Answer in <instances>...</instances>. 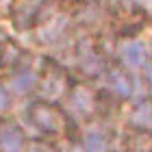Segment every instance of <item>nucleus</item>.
I'll return each mask as SVG.
<instances>
[{"instance_id":"1","label":"nucleus","mask_w":152,"mask_h":152,"mask_svg":"<svg viewBox=\"0 0 152 152\" xmlns=\"http://www.w3.org/2000/svg\"><path fill=\"white\" fill-rule=\"evenodd\" d=\"M24 135L15 124H4L0 128V150L2 152H22Z\"/></svg>"},{"instance_id":"2","label":"nucleus","mask_w":152,"mask_h":152,"mask_svg":"<svg viewBox=\"0 0 152 152\" xmlns=\"http://www.w3.org/2000/svg\"><path fill=\"white\" fill-rule=\"evenodd\" d=\"M122 59L130 67H141L148 59V52L143 48V44H139V41H128V44L122 46Z\"/></svg>"},{"instance_id":"3","label":"nucleus","mask_w":152,"mask_h":152,"mask_svg":"<svg viewBox=\"0 0 152 152\" xmlns=\"http://www.w3.org/2000/svg\"><path fill=\"white\" fill-rule=\"evenodd\" d=\"M31 117H33V122L44 130H57L59 128V117L50 107H35L31 111Z\"/></svg>"},{"instance_id":"4","label":"nucleus","mask_w":152,"mask_h":152,"mask_svg":"<svg viewBox=\"0 0 152 152\" xmlns=\"http://www.w3.org/2000/svg\"><path fill=\"white\" fill-rule=\"evenodd\" d=\"M33 83H35V76L33 74H20L13 78V89L20 94H24V91H28V89L33 87Z\"/></svg>"},{"instance_id":"5","label":"nucleus","mask_w":152,"mask_h":152,"mask_svg":"<svg viewBox=\"0 0 152 152\" xmlns=\"http://www.w3.org/2000/svg\"><path fill=\"white\" fill-rule=\"evenodd\" d=\"M104 150H107V146L100 135H91L89 141L85 143V152H104Z\"/></svg>"},{"instance_id":"6","label":"nucleus","mask_w":152,"mask_h":152,"mask_svg":"<svg viewBox=\"0 0 152 152\" xmlns=\"http://www.w3.org/2000/svg\"><path fill=\"white\" fill-rule=\"evenodd\" d=\"M113 83H115V87H117V91H122L124 96H128L130 94V85H128V80L126 78H124V76L120 74V76H113Z\"/></svg>"},{"instance_id":"7","label":"nucleus","mask_w":152,"mask_h":152,"mask_svg":"<svg viewBox=\"0 0 152 152\" xmlns=\"http://www.w3.org/2000/svg\"><path fill=\"white\" fill-rule=\"evenodd\" d=\"M7 107H9V91L4 87H0V111H4Z\"/></svg>"},{"instance_id":"8","label":"nucleus","mask_w":152,"mask_h":152,"mask_svg":"<svg viewBox=\"0 0 152 152\" xmlns=\"http://www.w3.org/2000/svg\"><path fill=\"white\" fill-rule=\"evenodd\" d=\"M148 78H150V85H152V70H150V74H148Z\"/></svg>"},{"instance_id":"9","label":"nucleus","mask_w":152,"mask_h":152,"mask_svg":"<svg viewBox=\"0 0 152 152\" xmlns=\"http://www.w3.org/2000/svg\"><path fill=\"white\" fill-rule=\"evenodd\" d=\"M41 152H46V150H41Z\"/></svg>"}]
</instances>
